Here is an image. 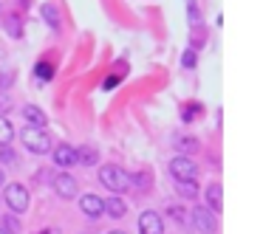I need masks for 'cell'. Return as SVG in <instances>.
Listing matches in <instances>:
<instances>
[{
  "instance_id": "1",
  "label": "cell",
  "mask_w": 263,
  "mask_h": 234,
  "mask_svg": "<svg viewBox=\"0 0 263 234\" xmlns=\"http://www.w3.org/2000/svg\"><path fill=\"white\" fill-rule=\"evenodd\" d=\"M99 181H102V186H108L111 192L116 195H122V192L130 189V175H127L125 169H119L116 164H105L99 169Z\"/></svg>"
},
{
  "instance_id": "2",
  "label": "cell",
  "mask_w": 263,
  "mask_h": 234,
  "mask_svg": "<svg viewBox=\"0 0 263 234\" xmlns=\"http://www.w3.org/2000/svg\"><path fill=\"white\" fill-rule=\"evenodd\" d=\"M20 138H23V144L29 147V153L46 156L48 150H51V138H48V133L40 130V127H29V124H26V130L20 133Z\"/></svg>"
},
{
  "instance_id": "3",
  "label": "cell",
  "mask_w": 263,
  "mask_h": 234,
  "mask_svg": "<svg viewBox=\"0 0 263 234\" xmlns=\"http://www.w3.org/2000/svg\"><path fill=\"white\" fill-rule=\"evenodd\" d=\"M170 175L175 181H195L198 178V164L190 156H175L170 161Z\"/></svg>"
},
{
  "instance_id": "4",
  "label": "cell",
  "mask_w": 263,
  "mask_h": 234,
  "mask_svg": "<svg viewBox=\"0 0 263 234\" xmlns=\"http://www.w3.org/2000/svg\"><path fill=\"white\" fill-rule=\"evenodd\" d=\"M6 203L14 214H23L29 209V189L23 183H9L6 186Z\"/></svg>"
},
{
  "instance_id": "5",
  "label": "cell",
  "mask_w": 263,
  "mask_h": 234,
  "mask_svg": "<svg viewBox=\"0 0 263 234\" xmlns=\"http://www.w3.org/2000/svg\"><path fill=\"white\" fill-rule=\"evenodd\" d=\"M193 226H195L201 234H215V232H218V217H215V212H209L206 206H198V209L193 212Z\"/></svg>"
},
{
  "instance_id": "6",
  "label": "cell",
  "mask_w": 263,
  "mask_h": 234,
  "mask_svg": "<svg viewBox=\"0 0 263 234\" xmlns=\"http://www.w3.org/2000/svg\"><path fill=\"white\" fill-rule=\"evenodd\" d=\"M139 234H164V220H161V214L153 212V209L142 212V217H139Z\"/></svg>"
},
{
  "instance_id": "7",
  "label": "cell",
  "mask_w": 263,
  "mask_h": 234,
  "mask_svg": "<svg viewBox=\"0 0 263 234\" xmlns=\"http://www.w3.org/2000/svg\"><path fill=\"white\" fill-rule=\"evenodd\" d=\"M54 192H57L59 198H65V201H74V198H77V181H74V175L57 172V178H54Z\"/></svg>"
},
{
  "instance_id": "8",
  "label": "cell",
  "mask_w": 263,
  "mask_h": 234,
  "mask_svg": "<svg viewBox=\"0 0 263 234\" xmlns=\"http://www.w3.org/2000/svg\"><path fill=\"white\" fill-rule=\"evenodd\" d=\"M80 209L88 214V217H93V220H96V217L105 212V201L99 198V195L88 192V195H82V198H80Z\"/></svg>"
},
{
  "instance_id": "9",
  "label": "cell",
  "mask_w": 263,
  "mask_h": 234,
  "mask_svg": "<svg viewBox=\"0 0 263 234\" xmlns=\"http://www.w3.org/2000/svg\"><path fill=\"white\" fill-rule=\"evenodd\" d=\"M206 201H209V212H221L224 209V189H221V183H209L206 186Z\"/></svg>"
},
{
  "instance_id": "10",
  "label": "cell",
  "mask_w": 263,
  "mask_h": 234,
  "mask_svg": "<svg viewBox=\"0 0 263 234\" xmlns=\"http://www.w3.org/2000/svg\"><path fill=\"white\" fill-rule=\"evenodd\" d=\"M54 161H57L59 167H74L77 164V150L68 144H59L57 150H54Z\"/></svg>"
},
{
  "instance_id": "11",
  "label": "cell",
  "mask_w": 263,
  "mask_h": 234,
  "mask_svg": "<svg viewBox=\"0 0 263 234\" xmlns=\"http://www.w3.org/2000/svg\"><path fill=\"white\" fill-rule=\"evenodd\" d=\"M23 119H26V124L29 127H46V113L40 110V107H34V104H26L23 107Z\"/></svg>"
},
{
  "instance_id": "12",
  "label": "cell",
  "mask_w": 263,
  "mask_h": 234,
  "mask_svg": "<svg viewBox=\"0 0 263 234\" xmlns=\"http://www.w3.org/2000/svg\"><path fill=\"white\" fill-rule=\"evenodd\" d=\"M105 212L111 214L114 220H119V217L127 212V206H125V201H122V198L116 195V198H108V201H105Z\"/></svg>"
},
{
  "instance_id": "13",
  "label": "cell",
  "mask_w": 263,
  "mask_h": 234,
  "mask_svg": "<svg viewBox=\"0 0 263 234\" xmlns=\"http://www.w3.org/2000/svg\"><path fill=\"white\" fill-rule=\"evenodd\" d=\"M175 147L190 156V153H198V147L201 144H198V138H193V135H175Z\"/></svg>"
},
{
  "instance_id": "14",
  "label": "cell",
  "mask_w": 263,
  "mask_h": 234,
  "mask_svg": "<svg viewBox=\"0 0 263 234\" xmlns=\"http://www.w3.org/2000/svg\"><path fill=\"white\" fill-rule=\"evenodd\" d=\"M77 161L85 164V167H93V164L99 161V153H96L93 147H82V150H77Z\"/></svg>"
},
{
  "instance_id": "15",
  "label": "cell",
  "mask_w": 263,
  "mask_h": 234,
  "mask_svg": "<svg viewBox=\"0 0 263 234\" xmlns=\"http://www.w3.org/2000/svg\"><path fill=\"white\" fill-rule=\"evenodd\" d=\"M14 138V127L9 124L6 116H0V147H9V141Z\"/></svg>"
},
{
  "instance_id": "16",
  "label": "cell",
  "mask_w": 263,
  "mask_h": 234,
  "mask_svg": "<svg viewBox=\"0 0 263 234\" xmlns=\"http://www.w3.org/2000/svg\"><path fill=\"white\" fill-rule=\"evenodd\" d=\"M175 189L181 198H195L198 195V186H195V181H175Z\"/></svg>"
},
{
  "instance_id": "17",
  "label": "cell",
  "mask_w": 263,
  "mask_h": 234,
  "mask_svg": "<svg viewBox=\"0 0 263 234\" xmlns=\"http://www.w3.org/2000/svg\"><path fill=\"white\" fill-rule=\"evenodd\" d=\"M43 17H46V23L51 26V28H59V14H57V9H54L51 3L43 6Z\"/></svg>"
},
{
  "instance_id": "18",
  "label": "cell",
  "mask_w": 263,
  "mask_h": 234,
  "mask_svg": "<svg viewBox=\"0 0 263 234\" xmlns=\"http://www.w3.org/2000/svg\"><path fill=\"white\" fill-rule=\"evenodd\" d=\"M6 31L12 34L14 40H17V37L23 34V26H20V17H17V14H12V17H6Z\"/></svg>"
},
{
  "instance_id": "19",
  "label": "cell",
  "mask_w": 263,
  "mask_h": 234,
  "mask_svg": "<svg viewBox=\"0 0 263 234\" xmlns=\"http://www.w3.org/2000/svg\"><path fill=\"white\" fill-rule=\"evenodd\" d=\"M130 183H133V186H139V189H147V186H150V178H147V172H139L136 178H130Z\"/></svg>"
},
{
  "instance_id": "20",
  "label": "cell",
  "mask_w": 263,
  "mask_h": 234,
  "mask_svg": "<svg viewBox=\"0 0 263 234\" xmlns=\"http://www.w3.org/2000/svg\"><path fill=\"white\" fill-rule=\"evenodd\" d=\"M0 164H14V153L9 147H0Z\"/></svg>"
},
{
  "instance_id": "21",
  "label": "cell",
  "mask_w": 263,
  "mask_h": 234,
  "mask_svg": "<svg viewBox=\"0 0 263 234\" xmlns=\"http://www.w3.org/2000/svg\"><path fill=\"white\" fill-rule=\"evenodd\" d=\"M37 77H43V79H48V77H54V71H51V65H46V62H43V65L37 68Z\"/></svg>"
},
{
  "instance_id": "22",
  "label": "cell",
  "mask_w": 263,
  "mask_h": 234,
  "mask_svg": "<svg viewBox=\"0 0 263 234\" xmlns=\"http://www.w3.org/2000/svg\"><path fill=\"white\" fill-rule=\"evenodd\" d=\"M184 68H195V51H184Z\"/></svg>"
},
{
  "instance_id": "23",
  "label": "cell",
  "mask_w": 263,
  "mask_h": 234,
  "mask_svg": "<svg viewBox=\"0 0 263 234\" xmlns=\"http://www.w3.org/2000/svg\"><path fill=\"white\" fill-rule=\"evenodd\" d=\"M6 226H9V232H20V226H17V220H14V217H6Z\"/></svg>"
},
{
  "instance_id": "24",
  "label": "cell",
  "mask_w": 263,
  "mask_h": 234,
  "mask_svg": "<svg viewBox=\"0 0 263 234\" xmlns=\"http://www.w3.org/2000/svg\"><path fill=\"white\" fill-rule=\"evenodd\" d=\"M170 214H173V217H178V220H181V223H184V220H187V214H184L181 209H175V206H173V209H170Z\"/></svg>"
},
{
  "instance_id": "25",
  "label": "cell",
  "mask_w": 263,
  "mask_h": 234,
  "mask_svg": "<svg viewBox=\"0 0 263 234\" xmlns=\"http://www.w3.org/2000/svg\"><path fill=\"white\" fill-rule=\"evenodd\" d=\"M12 107V102H9V96H0V110H9Z\"/></svg>"
},
{
  "instance_id": "26",
  "label": "cell",
  "mask_w": 263,
  "mask_h": 234,
  "mask_svg": "<svg viewBox=\"0 0 263 234\" xmlns=\"http://www.w3.org/2000/svg\"><path fill=\"white\" fill-rule=\"evenodd\" d=\"M108 234H127V232H119V229H114V232H108Z\"/></svg>"
},
{
  "instance_id": "27",
  "label": "cell",
  "mask_w": 263,
  "mask_h": 234,
  "mask_svg": "<svg viewBox=\"0 0 263 234\" xmlns=\"http://www.w3.org/2000/svg\"><path fill=\"white\" fill-rule=\"evenodd\" d=\"M3 181H6V175H3V169H0V183H3Z\"/></svg>"
},
{
  "instance_id": "28",
  "label": "cell",
  "mask_w": 263,
  "mask_h": 234,
  "mask_svg": "<svg viewBox=\"0 0 263 234\" xmlns=\"http://www.w3.org/2000/svg\"><path fill=\"white\" fill-rule=\"evenodd\" d=\"M0 234H6V229H0Z\"/></svg>"
},
{
  "instance_id": "29",
  "label": "cell",
  "mask_w": 263,
  "mask_h": 234,
  "mask_svg": "<svg viewBox=\"0 0 263 234\" xmlns=\"http://www.w3.org/2000/svg\"><path fill=\"white\" fill-rule=\"evenodd\" d=\"M43 234H51V232H43Z\"/></svg>"
}]
</instances>
